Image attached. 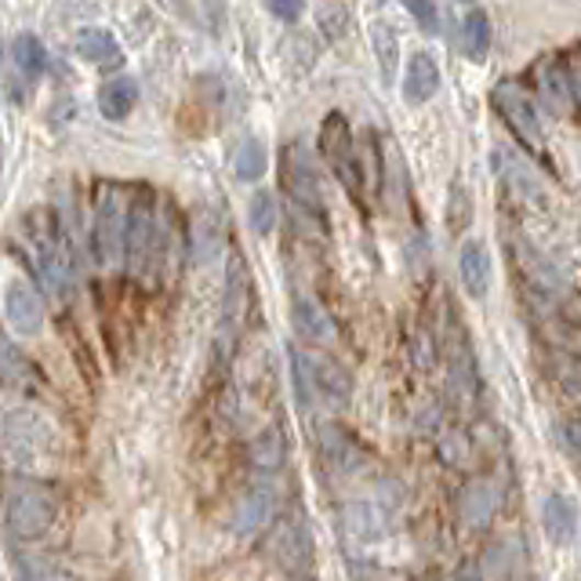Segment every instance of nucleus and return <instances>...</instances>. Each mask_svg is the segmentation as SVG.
<instances>
[{
  "label": "nucleus",
  "instance_id": "f704fd0d",
  "mask_svg": "<svg viewBox=\"0 0 581 581\" xmlns=\"http://www.w3.org/2000/svg\"><path fill=\"white\" fill-rule=\"evenodd\" d=\"M22 581H80L74 571H63V567H52V563H37L33 571L22 578Z\"/></svg>",
  "mask_w": 581,
  "mask_h": 581
},
{
  "label": "nucleus",
  "instance_id": "0eeeda50",
  "mask_svg": "<svg viewBox=\"0 0 581 581\" xmlns=\"http://www.w3.org/2000/svg\"><path fill=\"white\" fill-rule=\"evenodd\" d=\"M33 262H37V272L47 288L58 299H69V291H74V255H69L63 233H55V225L33 230Z\"/></svg>",
  "mask_w": 581,
  "mask_h": 581
},
{
  "label": "nucleus",
  "instance_id": "2eb2a0df",
  "mask_svg": "<svg viewBox=\"0 0 581 581\" xmlns=\"http://www.w3.org/2000/svg\"><path fill=\"white\" fill-rule=\"evenodd\" d=\"M541 527H545V538H549L556 549L571 545L574 535H578V505L567 494H560V491L545 494V502H541Z\"/></svg>",
  "mask_w": 581,
  "mask_h": 581
},
{
  "label": "nucleus",
  "instance_id": "20e7f679",
  "mask_svg": "<svg viewBox=\"0 0 581 581\" xmlns=\"http://www.w3.org/2000/svg\"><path fill=\"white\" fill-rule=\"evenodd\" d=\"M124 233H127V208L121 200V189L102 186L99 189V204H94V225H91L94 262H99V266H121Z\"/></svg>",
  "mask_w": 581,
  "mask_h": 581
},
{
  "label": "nucleus",
  "instance_id": "bb28decb",
  "mask_svg": "<svg viewBox=\"0 0 581 581\" xmlns=\"http://www.w3.org/2000/svg\"><path fill=\"white\" fill-rule=\"evenodd\" d=\"M310 382L316 393L335 396V400H346L353 389L346 367H338L335 360H310Z\"/></svg>",
  "mask_w": 581,
  "mask_h": 581
},
{
  "label": "nucleus",
  "instance_id": "1a4fd4ad",
  "mask_svg": "<svg viewBox=\"0 0 581 581\" xmlns=\"http://www.w3.org/2000/svg\"><path fill=\"white\" fill-rule=\"evenodd\" d=\"M4 316H8V324H11L15 335L37 338L44 331V320H47L41 291L26 280H11L4 288Z\"/></svg>",
  "mask_w": 581,
  "mask_h": 581
},
{
  "label": "nucleus",
  "instance_id": "39448f33",
  "mask_svg": "<svg viewBox=\"0 0 581 581\" xmlns=\"http://www.w3.org/2000/svg\"><path fill=\"white\" fill-rule=\"evenodd\" d=\"M280 179L288 189L291 204L310 215L316 222H327V208H324V193H320V175L313 168V160L305 157L302 146H288L283 149V164H280Z\"/></svg>",
  "mask_w": 581,
  "mask_h": 581
},
{
  "label": "nucleus",
  "instance_id": "9b49d317",
  "mask_svg": "<svg viewBox=\"0 0 581 581\" xmlns=\"http://www.w3.org/2000/svg\"><path fill=\"white\" fill-rule=\"evenodd\" d=\"M272 516H277V488H272V483H255V488H247L241 502H236L230 530L236 538H247V535H255V530H262Z\"/></svg>",
  "mask_w": 581,
  "mask_h": 581
},
{
  "label": "nucleus",
  "instance_id": "ddd939ff",
  "mask_svg": "<svg viewBox=\"0 0 581 581\" xmlns=\"http://www.w3.org/2000/svg\"><path fill=\"white\" fill-rule=\"evenodd\" d=\"M291 327L299 331V338L316 342V346H331L338 338V327L331 313L310 294H294L291 299Z\"/></svg>",
  "mask_w": 581,
  "mask_h": 581
},
{
  "label": "nucleus",
  "instance_id": "f257e3e1",
  "mask_svg": "<svg viewBox=\"0 0 581 581\" xmlns=\"http://www.w3.org/2000/svg\"><path fill=\"white\" fill-rule=\"evenodd\" d=\"M58 436L52 422L33 407H11L0 414V458L11 469H41L55 458Z\"/></svg>",
  "mask_w": 581,
  "mask_h": 581
},
{
  "label": "nucleus",
  "instance_id": "cd10ccee",
  "mask_svg": "<svg viewBox=\"0 0 581 581\" xmlns=\"http://www.w3.org/2000/svg\"><path fill=\"white\" fill-rule=\"evenodd\" d=\"M346 530L353 538H382L386 530V509L371 502H357L346 509Z\"/></svg>",
  "mask_w": 581,
  "mask_h": 581
},
{
  "label": "nucleus",
  "instance_id": "2f4dec72",
  "mask_svg": "<svg viewBox=\"0 0 581 581\" xmlns=\"http://www.w3.org/2000/svg\"><path fill=\"white\" fill-rule=\"evenodd\" d=\"M469 222H472V197L466 193V186L455 182V186H450L447 225H450V233H461V230H469Z\"/></svg>",
  "mask_w": 581,
  "mask_h": 581
},
{
  "label": "nucleus",
  "instance_id": "4be33fe9",
  "mask_svg": "<svg viewBox=\"0 0 581 581\" xmlns=\"http://www.w3.org/2000/svg\"><path fill=\"white\" fill-rule=\"evenodd\" d=\"M461 519H466L469 527H488L494 519V509H498V483L494 480H472L466 491H461Z\"/></svg>",
  "mask_w": 581,
  "mask_h": 581
},
{
  "label": "nucleus",
  "instance_id": "a878e982",
  "mask_svg": "<svg viewBox=\"0 0 581 581\" xmlns=\"http://www.w3.org/2000/svg\"><path fill=\"white\" fill-rule=\"evenodd\" d=\"M247 455H252V466L258 472H277L288 461V440L280 429H262L247 447Z\"/></svg>",
  "mask_w": 581,
  "mask_h": 581
},
{
  "label": "nucleus",
  "instance_id": "a211bd4d",
  "mask_svg": "<svg viewBox=\"0 0 581 581\" xmlns=\"http://www.w3.org/2000/svg\"><path fill=\"white\" fill-rule=\"evenodd\" d=\"M74 52L85 58L88 66H99V69H116L124 63V52H121V41L113 37V33H105L99 26H88L77 33L74 41Z\"/></svg>",
  "mask_w": 581,
  "mask_h": 581
},
{
  "label": "nucleus",
  "instance_id": "b1692460",
  "mask_svg": "<svg viewBox=\"0 0 581 581\" xmlns=\"http://www.w3.org/2000/svg\"><path fill=\"white\" fill-rule=\"evenodd\" d=\"M371 47H375V63H378V74H382V85H393L396 66H400V41L389 19L371 22Z\"/></svg>",
  "mask_w": 581,
  "mask_h": 581
},
{
  "label": "nucleus",
  "instance_id": "c85d7f7f",
  "mask_svg": "<svg viewBox=\"0 0 581 581\" xmlns=\"http://www.w3.org/2000/svg\"><path fill=\"white\" fill-rule=\"evenodd\" d=\"M269 168V153L258 138H244L241 146H236V157H233V175L241 182H258Z\"/></svg>",
  "mask_w": 581,
  "mask_h": 581
},
{
  "label": "nucleus",
  "instance_id": "f03ea898",
  "mask_svg": "<svg viewBox=\"0 0 581 581\" xmlns=\"http://www.w3.org/2000/svg\"><path fill=\"white\" fill-rule=\"evenodd\" d=\"M4 519H8L11 538L37 541L55 527L58 498L47 483L19 477V480H11L8 491H4Z\"/></svg>",
  "mask_w": 581,
  "mask_h": 581
},
{
  "label": "nucleus",
  "instance_id": "c9c22d12",
  "mask_svg": "<svg viewBox=\"0 0 581 581\" xmlns=\"http://www.w3.org/2000/svg\"><path fill=\"white\" fill-rule=\"evenodd\" d=\"M346 15H349L346 8L327 4V8H320V26H327L331 37H342V22H346Z\"/></svg>",
  "mask_w": 581,
  "mask_h": 581
},
{
  "label": "nucleus",
  "instance_id": "423d86ee",
  "mask_svg": "<svg viewBox=\"0 0 581 581\" xmlns=\"http://www.w3.org/2000/svg\"><path fill=\"white\" fill-rule=\"evenodd\" d=\"M320 153L327 157L331 171L338 175V182L346 186L353 197H364V171H360L357 149H353V132L342 113H331L324 127H320Z\"/></svg>",
  "mask_w": 581,
  "mask_h": 581
},
{
  "label": "nucleus",
  "instance_id": "f3484780",
  "mask_svg": "<svg viewBox=\"0 0 581 581\" xmlns=\"http://www.w3.org/2000/svg\"><path fill=\"white\" fill-rule=\"evenodd\" d=\"M458 277L461 288H466L472 299H488L491 288V255L483 241H466L458 252Z\"/></svg>",
  "mask_w": 581,
  "mask_h": 581
},
{
  "label": "nucleus",
  "instance_id": "473e14b6",
  "mask_svg": "<svg viewBox=\"0 0 581 581\" xmlns=\"http://www.w3.org/2000/svg\"><path fill=\"white\" fill-rule=\"evenodd\" d=\"M407 11H411L414 19H418V26L425 33H440V19L444 15H440V8H436V4H425V0H411Z\"/></svg>",
  "mask_w": 581,
  "mask_h": 581
},
{
  "label": "nucleus",
  "instance_id": "412c9836",
  "mask_svg": "<svg viewBox=\"0 0 581 581\" xmlns=\"http://www.w3.org/2000/svg\"><path fill=\"white\" fill-rule=\"evenodd\" d=\"M0 382L15 386V389H37L41 386V371L26 353H22L15 342L0 335Z\"/></svg>",
  "mask_w": 581,
  "mask_h": 581
},
{
  "label": "nucleus",
  "instance_id": "7c9ffc66",
  "mask_svg": "<svg viewBox=\"0 0 581 581\" xmlns=\"http://www.w3.org/2000/svg\"><path fill=\"white\" fill-rule=\"evenodd\" d=\"M291 360V386H294V403L305 411L313 403V382H310V357H302V353H288Z\"/></svg>",
  "mask_w": 581,
  "mask_h": 581
},
{
  "label": "nucleus",
  "instance_id": "6ab92c4d",
  "mask_svg": "<svg viewBox=\"0 0 581 581\" xmlns=\"http://www.w3.org/2000/svg\"><path fill=\"white\" fill-rule=\"evenodd\" d=\"M222 247H225V219L215 208L200 211L193 222V262L197 266L215 262V258L222 255Z\"/></svg>",
  "mask_w": 581,
  "mask_h": 581
},
{
  "label": "nucleus",
  "instance_id": "dca6fc26",
  "mask_svg": "<svg viewBox=\"0 0 581 581\" xmlns=\"http://www.w3.org/2000/svg\"><path fill=\"white\" fill-rule=\"evenodd\" d=\"M541 94L549 99V105H556V110L571 113L578 105V77L563 55H552L549 63L541 66Z\"/></svg>",
  "mask_w": 581,
  "mask_h": 581
},
{
  "label": "nucleus",
  "instance_id": "c756f323",
  "mask_svg": "<svg viewBox=\"0 0 581 581\" xmlns=\"http://www.w3.org/2000/svg\"><path fill=\"white\" fill-rule=\"evenodd\" d=\"M277 222H280L277 197H272L269 189H258V193L247 200V225H252V233L269 236L272 230H277Z\"/></svg>",
  "mask_w": 581,
  "mask_h": 581
},
{
  "label": "nucleus",
  "instance_id": "aec40b11",
  "mask_svg": "<svg viewBox=\"0 0 581 581\" xmlns=\"http://www.w3.org/2000/svg\"><path fill=\"white\" fill-rule=\"evenodd\" d=\"M138 105V80L135 77H113L99 88V113L105 121H127Z\"/></svg>",
  "mask_w": 581,
  "mask_h": 581
},
{
  "label": "nucleus",
  "instance_id": "5701e85b",
  "mask_svg": "<svg viewBox=\"0 0 581 581\" xmlns=\"http://www.w3.org/2000/svg\"><path fill=\"white\" fill-rule=\"evenodd\" d=\"M491 52V19L483 8H469L461 15V55L469 63H483Z\"/></svg>",
  "mask_w": 581,
  "mask_h": 581
},
{
  "label": "nucleus",
  "instance_id": "f8f14e48",
  "mask_svg": "<svg viewBox=\"0 0 581 581\" xmlns=\"http://www.w3.org/2000/svg\"><path fill=\"white\" fill-rule=\"evenodd\" d=\"M440 85H444V74H440V66H436V58L429 52H411L407 66H403V85H400L403 102L425 105L440 94Z\"/></svg>",
  "mask_w": 581,
  "mask_h": 581
},
{
  "label": "nucleus",
  "instance_id": "72a5a7b5",
  "mask_svg": "<svg viewBox=\"0 0 581 581\" xmlns=\"http://www.w3.org/2000/svg\"><path fill=\"white\" fill-rule=\"evenodd\" d=\"M266 11H269L272 19H280L283 26H294V22L302 19V11H305V8H302V4H294V0H269Z\"/></svg>",
  "mask_w": 581,
  "mask_h": 581
},
{
  "label": "nucleus",
  "instance_id": "7ed1b4c3",
  "mask_svg": "<svg viewBox=\"0 0 581 581\" xmlns=\"http://www.w3.org/2000/svg\"><path fill=\"white\" fill-rule=\"evenodd\" d=\"M164 244V222L157 215V200L138 197L127 211V233H124V258L132 272H149V266L160 258Z\"/></svg>",
  "mask_w": 581,
  "mask_h": 581
},
{
  "label": "nucleus",
  "instance_id": "6e6552de",
  "mask_svg": "<svg viewBox=\"0 0 581 581\" xmlns=\"http://www.w3.org/2000/svg\"><path fill=\"white\" fill-rule=\"evenodd\" d=\"M491 99H494V110L502 113V121L509 124V132L524 142V146L541 149V124H538V113H535V105H530L527 94L519 91L513 80H502Z\"/></svg>",
  "mask_w": 581,
  "mask_h": 581
},
{
  "label": "nucleus",
  "instance_id": "4468645a",
  "mask_svg": "<svg viewBox=\"0 0 581 581\" xmlns=\"http://www.w3.org/2000/svg\"><path fill=\"white\" fill-rule=\"evenodd\" d=\"M244 305H247V272L241 255H236V262L230 269V280H225V299H222V320H219V349L225 353L230 349V342L236 338V331H241V320H244Z\"/></svg>",
  "mask_w": 581,
  "mask_h": 581
},
{
  "label": "nucleus",
  "instance_id": "9d476101",
  "mask_svg": "<svg viewBox=\"0 0 581 581\" xmlns=\"http://www.w3.org/2000/svg\"><path fill=\"white\" fill-rule=\"evenodd\" d=\"M269 552L277 556V563L288 574H294V578L310 574L313 541H310V530H305L302 519H283V524H277V530H272V541H269Z\"/></svg>",
  "mask_w": 581,
  "mask_h": 581
},
{
  "label": "nucleus",
  "instance_id": "393cba45",
  "mask_svg": "<svg viewBox=\"0 0 581 581\" xmlns=\"http://www.w3.org/2000/svg\"><path fill=\"white\" fill-rule=\"evenodd\" d=\"M11 63L22 77L30 80V85H37L47 69V47L41 37H33V33H19L15 41H11Z\"/></svg>",
  "mask_w": 581,
  "mask_h": 581
}]
</instances>
